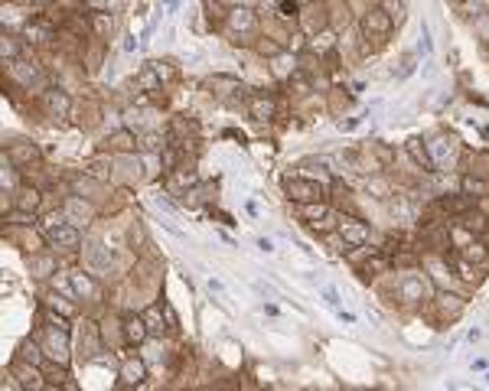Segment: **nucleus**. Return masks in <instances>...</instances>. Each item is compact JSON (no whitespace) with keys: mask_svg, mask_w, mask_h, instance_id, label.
I'll use <instances>...</instances> for the list:
<instances>
[{"mask_svg":"<svg viewBox=\"0 0 489 391\" xmlns=\"http://www.w3.org/2000/svg\"><path fill=\"white\" fill-rule=\"evenodd\" d=\"M121 336H124V342H128V346H144V342H147V336H150L147 319L134 317V313L121 317Z\"/></svg>","mask_w":489,"mask_h":391,"instance_id":"15","label":"nucleus"},{"mask_svg":"<svg viewBox=\"0 0 489 391\" xmlns=\"http://www.w3.org/2000/svg\"><path fill=\"white\" fill-rule=\"evenodd\" d=\"M382 10L392 13L395 23H401V17H404V0H382Z\"/></svg>","mask_w":489,"mask_h":391,"instance_id":"38","label":"nucleus"},{"mask_svg":"<svg viewBox=\"0 0 489 391\" xmlns=\"http://www.w3.org/2000/svg\"><path fill=\"white\" fill-rule=\"evenodd\" d=\"M43 346H36V342H23L20 346V352H17V359H23V362H33V365H43Z\"/></svg>","mask_w":489,"mask_h":391,"instance_id":"33","label":"nucleus"},{"mask_svg":"<svg viewBox=\"0 0 489 391\" xmlns=\"http://www.w3.org/2000/svg\"><path fill=\"white\" fill-rule=\"evenodd\" d=\"M258 248H261V251H274V244H271V238H258Z\"/></svg>","mask_w":489,"mask_h":391,"instance_id":"45","label":"nucleus"},{"mask_svg":"<svg viewBox=\"0 0 489 391\" xmlns=\"http://www.w3.org/2000/svg\"><path fill=\"white\" fill-rule=\"evenodd\" d=\"M46 244L53 248V251H78V244H82V232H78V225L75 222H59L53 228H46Z\"/></svg>","mask_w":489,"mask_h":391,"instance_id":"5","label":"nucleus"},{"mask_svg":"<svg viewBox=\"0 0 489 391\" xmlns=\"http://www.w3.org/2000/svg\"><path fill=\"white\" fill-rule=\"evenodd\" d=\"M297 215L304 219V222H310V225H320V222H330V206L323 199H317V202H304V206H297ZM323 228V225H320Z\"/></svg>","mask_w":489,"mask_h":391,"instance_id":"23","label":"nucleus"},{"mask_svg":"<svg viewBox=\"0 0 489 391\" xmlns=\"http://www.w3.org/2000/svg\"><path fill=\"white\" fill-rule=\"evenodd\" d=\"M225 26L235 33V42L242 40V42H248V40H258L261 36V23H258V13L255 10H248V7H232L229 10V20H225Z\"/></svg>","mask_w":489,"mask_h":391,"instance_id":"4","label":"nucleus"},{"mask_svg":"<svg viewBox=\"0 0 489 391\" xmlns=\"http://www.w3.org/2000/svg\"><path fill=\"white\" fill-rule=\"evenodd\" d=\"M417 69V53H404V59H401V69H398V78H404V75H411Z\"/></svg>","mask_w":489,"mask_h":391,"instance_id":"39","label":"nucleus"},{"mask_svg":"<svg viewBox=\"0 0 489 391\" xmlns=\"http://www.w3.org/2000/svg\"><path fill=\"white\" fill-rule=\"evenodd\" d=\"M88 176H95V180H105V176H111V157H95L92 163H88Z\"/></svg>","mask_w":489,"mask_h":391,"instance_id":"35","label":"nucleus"},{"mask_svg":"<svg viewBox=\"0 0 489 391\" xmlns=\"http://www.w3.org/2000/svg\"><path fill=\"white\" fill-rule=\"evenodd\" d=\"M486 385H489V375H486Z\"/></svg>","mask_w":489,"mask_h":391,"instance_id":"48","label":"nucleus"},{"mask_svg":"<svg viewBox=\"0 0 489 391\" xmlns=\"http://www.w3.org/2000/svg\"><path fill=\"white\" fill-rule=\"evenodd\" d=\"M336 313H340V319H342V323H349V326H352V323H356V317H352V313H346V310H336Z\"/></svg>","mask_w":489,"mask_h":391,"instance_id":"46","label":"nucleus"},{"mask_svg":"<svg viewBox=\"0 0 489 391\" xmlns=\"http://www.w3.org/2000/svg\"><path fill=\"white\" fill-rule=\"evenodd\" d=\"M3 160L13 163L17 169H30L40 163V150H36V144H26V140H23V144H10L7 153H3Z\"/></svg>","mask_w":489,"mask_h":391,"instance_id":"14","label":"nucleus"},{"mask_svg":"<svg viewBox=\"0 0 489 391\" xmlns=\"http://www.w3.org/2000/svg\"><path fill=\"white\" fill-rule=\"evenodd\" d=\"M202 10H206V20H209L213 30H222L225 20H229V7L222 0H202Z\"/></svg>","mask_w":489,"mask_h":391,"instance_id":"27","label":"nucleus"},{"mask_svg":"<svg viewBox=\"0 0 489 391\" xmlns=\"http://www.w3.org/2000/svg\"><path fill=\"white\" fill-rule=\"evenodd\" d=\"M23 42H26V40H20V36H13V33H3V42H0V53H3V63L10 65V63H17V59H20V53H23Z\"/></svg>","mask_w":489,"mask_h":391,"instance_id":"32","label":"nucleus"},{"mask_svg":"<svg viewBox=\"0 0 489 391\" xmlns=\"http://www.w3.org/2000/svg\"><path fill=\"white\" fill-rule=\"evenodd\" d=\"M408 153L415 157V163H421L424 173H434V169H437V163H434V157H431V147L424 144V138H411V140H408Z\"/></svg>","mask_w":489,"mask_h":391,"instance_id":"25","label":"nucleus"},{"mask_svg":"<svg viewBox=\"0 0 489 391\" xmlns=\"http://www.w3.org/2000/svg\"><path fill=\"white\" fill-rule=\"evenodd\" d=\"M40 105H43V111L49 117L72 115V98H69V92H63V88H46V92H40Z\"/></svg>","mask_w":489,"mask_h":391,"instance_id":"13","label":"nucleus"},{"mask_svg":"<svg viewBox=\"0 0 489 391\" xmlns=\"http://www.w3.org/2000/svg\"><path fill=\"white\" fill-rule=\"evenodd\" d=\"M3 222L10 225V228H36V212H26V209H17V206H13V209L3 215Z\"/></svg>","mask_w":489,"mask_h":391,"instance_id":"31","label":"nucleus"},{"mask_svg":"<svg viewBox=\"0 0 489 391\" xmlns=\"http://www.w3.org/2000/svg\"><path fill=\"white\" fill-rule=\"evenodd\" d=\"M271 72H274V78H290V75L297 72V56H290V49H284V53H277L274 59H271Z\"/></svg>","mask_w":489,"mask_h":391,"instance_id":"26","label":"nucleus"},{"mask_svg":"<svg viewBox=\"0 0 489 391\" xmlns=\"http://www.w3.org/2000/svg\"><path fill=\"white\" fill-rule=\"evenodd\" d=\"M23 40L33 42V46H46V42L56 40V30L49 20H40V17H30L26 26H23Z\"/></svg>","mask_w":489,"mask_h":391,"instance_id":"16","label":"nucleus"},{"mask_svg":"<svg viewBox=\"0 0 489 391\" xmlns=\"http://www.w3.org/2000/svg\"><path fill=\"white\" fill-rule=\"evenodd\" d=\"M336 235H340L342 242L352 248H362V244H369V235H372V228H369V222L365 219H359L356 212H346V215H340L336 219Z\"/></svg>","mask_w":489,"mask_h":391,"instance_id":"3","label":"nucleus"},{"mask_svg":"<svg viewBox=\"0 0 489 391\" xmlns=\"http://www.w3.org/2000/svg\"><path fill=\"white\" fill-rule=\"evenodd\" d=\"M65 378H69V369H65V362H56V365H49V369H46V381H49V385H65Z\"/></svg>","mask_w":489,"mask_h":391,"instance_id":"37","label":"nucleus"},{"mask_svg":"<svg viewBox=\"0 0 489 391\" xmlns=\"http://www.w3.org/2000/svg\"><path fill=\"white\" fill-rule=\"evenodd\" d=\"M72 287H75V297L82 300H98V284H95V274L92 271H75L72 274Z\"/></svg>","mask_w":489,"mask_h":391,"instance_id":"24","label":"nucleus"},{"mask_svg":"<svg viewBox=\"0 0 489 391\" xmlns=\"http://www.w3.org/2000/svg\"><path fill=\"white\" fill-rule=\"evenodd\" d=\"M395 30V17L392 13H385L382 7H375V10H365L362 13V20H359V33H362V53L365 56H372L379 53L385 42H388V36H392Z\"/></svg>","mask_w":489,"mask_h":391,"instance_id":"1","label":"nucleus"},{"mask_svg":"<svg viewBox=\"0 0 489 391\" xmlns=\"http://www.w3.org/2000/svg\"><path fill=\"white\" fill-rule=\"evenodd\" d=\"M26 267L33 271V277L46 281L49 274H56V258L49 251H30V258H26Z\"/></svg>","mask_w":489,"mask_h":391,"instance_id":"21","label":"nucleus"},{"mask_svg":"<svg viewBox=\"0 0 489 391\" xmlns=\"http://www.w3.org/2000/svg\"><path fill=\"white\" fill-rule=\"evenodd\" d=\"M209 88H213V95L219 98V101H225V105H235V101H242V95L248 92L244 88V82H238L235 75H213L209 78Z\"/></svg>","mask_w":489,"mask_h":391,"instance_id":"10","label":"nucleus"},{"mask_svg":"<svg viewBox=\"0 0 489 391\" xmlns=\"http://www.w3.org/2000/svg\"><path fill=\"white\" fill-rule=\"evenodd\" d=\"M258 7H261L265 13H271V17H277L281 7H284V0H258Z\"/></svg>","mask_w":489,"mask_h":391,"instance_id":"40","label":"nucleus"},{"mask_svg":"<svg viewBox=\"0 0 489 391\" xmlns=\"http://www.w3.org/2000/svg\"><path fill=\"white\" fill-rule=\"evenodd\" d=\"M421 49H424V53H431V49H434V46H431V33H427L424 23H421Z\"/></svg>","mask_w":489,"mask_h":391,"instance_id":"42","label":"nucleus"},{"mask_svg":"<svg viewBox=\"0 0 489 391\" xmlns=\"http://www.w3.org/2000/svg\"><path fill=\"white\" fill-rule=\"evenodd\" d=\"M454 150H457V138H450V134H437L434 144H431V157H434V163H440L444 157H454Z\"/></svg>","mask_w":489,"mask_h":391,"instance_id":"30","label":"nucleus"},{"mask_svg":"<svg viewBox=\"0 0 489 391\" xmlns=\"http://www.w3.org/2000/svg\"><path fill=\"white\" fill-rule=\"evenodd\" d=\"M13 206H17V209H26V212H40L43 192L36 190V186H17V190H13Z\"/></svg>","mask_w":489,"mask_h":391,"instance_id":"22","label":"nucleus"},{"mask_svg":"<svg viewBox=\"0 0 489 391\" xmlns=\"http://www.w3.org/2000/svg\"><path fill=\"white\" fill-rule=\"evenodd\" d=\"M352 127H359V117H349V121H340V131H352Z\"/></svg>","mask_w":489,"mask_h":391,"instance_id":"44","label":"nucleus"},{"mask_svg":"<svg viewBox=\"0 0 489 391\" xmlns=\"http://www.w3.org/2000/svg\"><path fill=\"white\" fill-rule=\"evenodd\" d=\"M20 3H26V7H30V3L33 7H40V3H46V0H20Z\"/></svg>","mask_w":489,"mask_h":391,"instance_id":"47","label":"nucleus"},{"mask_svg":"<svg viewBox=\"0 0 489 391\" xmlns=\"http://www.w3.org/2000/svg\"><path fill=\"white\" fill-rule=\"evenodd\" d=\"M460 258H467V261H473V265H479V267L489 265V251H486V244L479 242V238H473V242L463 244V248H460Z\"/></svg>","mask_w":489,"mask_h":391,"instance_id":"28","label":"nucleus"},{"mask_svg":"<svg viewBox=\"0 0 489 391\" xmlns=\"http://www.w3.org/2000/svg\"><path fill=\"white\" fill-rule=\"evenodd\" d=\"M144 319H147L150 336H163V333H167V323H163V317H160V307H150L147 313H144Z\"/></svg>","mask_w":489,"mask_h":391,"instance_id":"34","label":"nucleus"},{"mask_svg":"<svg viewBox=\"0 0 489 391\" xmlns=\"http://www.w3.org/2000/svg\"><path fill=\"white\" fill-rule=\"evenodd\" d=\"M43 352L49 356L53 362H69V352H72V336L65 326H56L49 323L46 326V342H43Z\"/></svg>","mask_w":489,"mask_h":391,"instance_id":"6","label":"nucleus"},{"mask_svg":"<svg viewBox=\"0 0 489 391\" xmlns=\"http://www.w3.org/2000/svg\"><path fill=\"white\" fill-rule=\"evenodd\" d=\"M431 307H434L437 323H457V319L463 317V310H467V300H463L460 294L444 290V294H437L434 300H431Z\"/></svg>","mask_w":489,"mask_h":391,"instance_id":"7","label":"nucleus"},{"mask_svg":"<svg viewBox=\"0 0 489 391\" xmlns=\"http://www.w3.org/2000/svg\"><path fill=\"white\" fill-rule=\"evenodd\" d=\"M248 115L255 117V121H274L277 115V98L274 95H251V101H248Z\"/></svg>","mask_w":489,"mask_h":391,"instance_id":"18","label":"nucleus"},{"mask_svg":"<svg viewBox=\"0 0 489 391\" xmlns=\"http://www.w3.org/2000/svg\"><path fill=\"white\" fill-rule=\"evenodd\" d=\"M82 265H85L95 277H105L108 271H111V251H108L101 242L82 244Z\"/></svg>","mask_w":489,"mask_h":391,"instance_id":"11","label":"nucleus"},{"mask_svg":"<svg viewBox=\"0 0 489 391\" xmlns=\"http://www.w3.org/2000/svg\"><path fill=\"white\" fill-rule=\"evenodd\" d=\"M434 294V281L421 271V267H408L398 274L395 281V297L401 300L404 307H421V303H431L427 297Z\"/></svg>","mask_w":489,"mask_h":391,"instance_id":"2","label":"nucleus"},{"mask_svg":"<svg viewBox=\"0 0 489 391\" xmlns=\"http://www.w3.org/2000/svg\"><path fill=\"white\" fill-rule=\"evenodd\" d=\"M323 300H326L333 310H340V294H336V287H323Z\"/></svg>","mask_w":489,"mask_h":391,"instance_id":"41","label":"nucleus"},{"mask_svg":"<svg viewBox=\"0 0 489 391\" xmlns=\"http://www.w3.org/2000/svg\"><path fill=\"white\" fill-rule=\"evenodd\" d=\"M7 69H10V78L17 85H20V88H36V85H43V69H40V63H26V59H17V63H10L7 65Z\"/></svg>","mask_w":489,"mask_h":391,"instance_id":"12","label":"nucleus"},{"mask_svg":"<svg viewBox=\"0 0 489 391\" xmlns=\"http://www.w3.org/2000/svg\"><path fill=\"white\" fill-rule=\"evenodd\" d=\"M46 310H56V313H63V317H69V319L75 317V307L72 303H65V297H59V294L46 297Z\"/></svg>","mask_w":489,"mask_h":391,"instance_id":"36","label":"nucleus"},{"mask_svg":"<svg viewBox=\"0 0 489 391\" xmlns=\"http://www.w3.org/2000/svg\"><path fill=\"white\" fill-rule=\"evenodd\" d=\"M88 23H92V36L98 42H108V36L115 33V13L111 10H92L88 13Z\"/></svg>","mask_w":489,"mask_h":391,"instance_id":"19","label":"nucleus"},{"mask_svg":"<svg viewBox=\"0 0 489 391\" xmlns=\"http://www.w3.org/2000/svg\"><path fill=\"white\" fill-rule=\"evenodd\" d=\"M147 378V362L138 359V356H124L121 359V381L124 385H140Z\"/></svg>","mask_w":489,"mask_h":391,"instance_id":"20","label":"nucleus"},{"mask_svg":"<svg viewBox=\"0 0 489 391\" xmlns=\"http://www.w3.org/2000/svg\"><path fill=\"white\" fill-rule=\"evenodd\" d=\"M63 212H65V219L75 225H88V222H95V202L88 199V196H78V192H72V196H65L63 202Z\"/></svg>","mask_w":489,"mask_h":391,"instance_id":"9","label":"nucleus"},{"mask_svg":"<svg viewBox=\"0 0 489 391\" xmlns=\"http://www.w3.org/2000/svg\"><path fill=\"white\" fill-rule=\"evenodd\" d=\"M284 192H288L290 202H297V206H304V202H317L323 199V183L317 180H300V176H288L284 180Z\"/></svg>","mask_w":489,"mask_h":391,"instance_id":"8","label":"nucleus"},{"mask_svg":"<svg viewBox=\"0 0 489 391\" xmlns=\"http://www.w3.org/2000/svg\"><path fill=\"white\" fill-rule=\"evenodd\" d=\"M108 153H124V157H131L134 150H138V134L131 131V127H117L115 134H108Z\"/></svg>","mask_w":489,"mask_h":391,"instance_id":"17","label":"nucleus"},{"mask_svg":"<svg viewBox=\"0 0 489 391\" xmlns=\"http://www.w3.org/2000/svg\"><path fill=\"white\" fill-rule=\"evenodd\" d=\"M463 167H467V173H470V176H479V180H489V153H486V150H476V153H470Z\"/></svg>","mask_w":489,"mask_h":391,"instance_id":"29","label":"nucleus"},{"mask_svg":"<svg viewBox=\"0 0 489 391\" xmlns=\"http://www.w3.org/2000/svg\"><path fill=\"white\" fill-rule=\"evenodd\" d=\"M124 49H128V53H138V49H140L138 36H128V42H124Z\"/></svg>","mask_w":489,"mask_h":391,"instance_id":"43","label":"nucleus"}]
</instances>
